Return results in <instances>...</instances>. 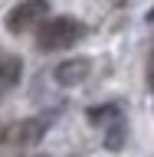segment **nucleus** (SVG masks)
<instances>
[{
  "label": "nucleus",
  "mask_w": 154,
  "mask_h": 157,
  "mask_svg": "<svg viewBox=\"0 0 154 157\" xmlns=\"http://www.w3.org/2000/svg\"><path fill=\"white\" fill-rule=\"evenodd\" d=\"M82 33H85V26H82L79 20L53 17V20H46V23L36 29V43H39V49L56 52V49H66V46H72V43H79Z\"/></svg>",
  "instance_id": "obj_1"
},
{
  "label": "nucleus",
  "mask_w": 154,
  "mask_h": 157,
  "mask_svg": "<svg viewBox=\"0 0 154 157\" xmlns=\"http://www.w3.org/2000/svg\"><path fill=\"white\" fill-rule=\"evenodd\" d=\"M46 0H26V3H17L7 17L10 33H30L33 26H43L46 23Z\"/></svg>",
  "instance_id": "obj_2"
},
{
  "label": "nucleus",
  "mask_w": 154,
  "mask_h": 157,
  "mask_svg": "<svg viewBox=\"0 0 154 157\" xmlns=\"http://www.w3.org/2000/svg\"><path fill=\"white\" fill-rule=\"evenodd\" d=\"M89 75V59H69L62 66H56V82L59 85H79Z\"/></svg>",
  "instance_id": "obj_3"
},
{
  "label": "nucleus",
  "mask_w": 154,
  "mask_h": 157,
  "mask_svg": "<svg viewBox=\"0 0 154 157\" xmlns=\"http://www.w3.org/2000/svg\"><path fill=\"white\" fill-rule=\"evenodd\" d=\"M39 134H43V121H20L3 137L13 141V144H33V141H39Z\"/></svg>",
  "instance_id": "obj_4"
},
{
  "label": "nucleus",
  "mask_w": 154,
  "mask_h": 157,
  "mask_svg": "<svg viewBox=\"0 0 154 157\" xmlns=\"http://www.w3.org/2000/svg\"><path fill=\"white\" fill-rule=\"evenodd\" d=\"M20 59L17 56H3L0 59V92H10V88H17L20 82Z\"/></svg>",
  "instance_id": "obj_5"
},
{
  "label": "nucleus",
  "mask_w": 154,
  "mask_h": 157,
  "mask_svg": "<svg viewBox=\"0 0 154 157\" xmlns=\"http://www.w3.org/2000/svg\"><path fill=\"white\" fill-rule=\"evenodd\" d=\"M105 144L112 147V151H121V144H125V124H121V118L112 121V131L105 134Z\"/></svg>",
  "instance_id": "obj_6"
},
{
  "label": "nucleus",
  "mask_w": 154,
  "mask_h": 157,
  "mask_svg": "<svg viewBox=\"0 0 154 157\" xmlns=\"http://www.w3.org/2000/svg\"><path fill=\"white\" fill-rule=\"evenodd\" d=\"M148 75H151V82H154V52H151V66H148Z\"/></svg>",
  "instance_id": "obj_7"
}]
</instances>
